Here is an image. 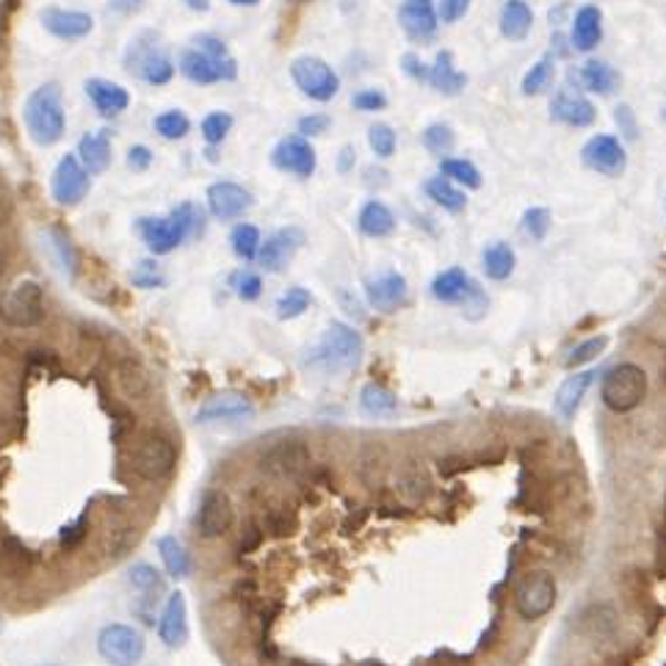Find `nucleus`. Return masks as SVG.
<instances>
[{"instance_id":"nucleus-1","label":"nucleus","mask_w":666,"mask_h":666,"mask_svg":"<svg viewBox=\"0 0 666 666\" xmlns=\"http://www.w3.org/2000/svg\"><path fill=\"white\" fill-rule=\"evenodd\" d=\"M22 119H26L28 136L39 147H53L56 141H61L67 128V117L64 95H61L59 83H44V87L33 89L28 95L26 106H22Z\"/></svg>"},{"instance_id":"nucleus-2","label":"nucleus","mask_w":666,"mask_h":666,"mask_svg":"<svg viewBox=\"0 0 666 666\" xmlns=\"http://www.w3.org/2000/svg\"><path fill=\"white\" fill-rule=\"evenodd\" d=\"M197 48H189L180 53V72L189 78L191 83H219V81H232L238 76L236 61L230 59L225 44L216 37H202L193 39Z\"/></svg>"},{"instance_id":"nucleus-3","label":"nucleus","mask_w":666,"mask_h":666,"mask_svg":"<svg viewBox=\"0 0 666 666\" xmlns=\"http://www.w3.org/2000/svg\"><path fill=\"white\" fill-rule=\"evenodd\" d=\"M125 70L150 87H163L172 81L175 64L156 31H141L130 39L125 50Z\"/></svg>"},{"instance_id":"nucleus-4","label":"nucleus","mask_w":666,"mask_h":666,"mask_svg":"<svg viewBox=\"0 0 666 666\" xmlns=\"http://www.w3.org/2000/svg\"><path fill=\"white\" fill-rule=\"evenodd\" d=\"M193 227H197V210L189 202L175 208L169 216H147V219H139L141 238H145L147 249L156 255H169L172 249H178L191 236Z\"/></svg>"},{"instance_id":"nucleus-5","label":"nucleus","mask_w":666,"mask_h":666,"mask_svg":"<svg viewBox=\"0 0 666 666\" xmlns=\"http://www.w3.org/2000/svg\"><path fill=\"white\" fill-rule=\"evenodd\" d=\"M647 396V374L634 362H623V366L612 368L603 379L600 398L612 412H634Z\"/></svg>"},{"instance_id":"nucleus-6","label":"nucleus","mask_w":666,"mask_h":666,"mask_svg":"<svg viewBox=\"0 0 666 666\" xmlns=\"http://www.w3.org/2000/svg\"><path fill=\"white\" fill-rule=\"evenodd\" d=\"M362 357V338L357 335V329H351L349 324H329L327 335H324L321 346H318L312 362L332 368V371H351L360 366Z\"/></svg>"},{"instance_id":"nucleus-7","label":"nucleus","mask_w":666,"mask_h":666,"mask_svg":"<svg viewBox=\"0 0 666 666\" xmlns=\"http://www.w3.org/2000/svg\"><path fill=\"white\" fill-rule=\"evenodd\" d=\"M130 463H133V470L145 478V481H161V478H167L175 470V465H178V451H175L169 437L158 435V431H147L133 446Z\"/></svg>"},{"instance_id":"nucleus-8","label":"nucleus","mask_w":666,"mask_h":666,"mask_svg":"<svg viewBox=\"0 0 666 666\" xmlns=\"http://www.w3.org/2000/svg\"><path fill=\"white\" fill-rule=\"evenodd\" d=\"M0 318L9 327L28 329L42 324L44 318V294L39 288V282L20 280L17 286H11L0 299Z\"/></svg>"},{"instance_id":"nucleus-9","label":"nucleus","mask_w":666,"mask_h":666,"mask_svg":"<svg viewBox=\"0 0 666 666\" xmlns=\"http://www.w3.org/2000/svg\"><path fill=\"white\" fill-rule=\"evenodd\" d=\"M97 653L111 666H139L145 658V636L133 625H106L97 636Z\"/></svg>"},{"instance_id":"nucleus-10","label":"nucleus","mask_w":666,"mask_h":666,"mask_svg":"<svg viewBox=\"0 0 666 666\" xmlns=\"http://www.w3.org/2000/svg\"><path fill=\"white\" fill-rule=\"evenodd\" d=\"M290 78L299 87V92L316 102H329L340 92V78L335 76L332 67L318 56H299L290 64Z\"/></svg>"},{"instance_id":"nucleus-11","label":"nucleus","mask_w":666,"mask_h":666,"mask_svg":"<svg viewBox=\"0 0 666 666\" xmlns=\"http://www.w3.org/2000/svg\"><path fill=\"white\" fill-rule=\"evenodd\" d=\"M556 606V580L554 575L537 570L517 584L515 589V608L523 619L534 623L543 619L550 608Z\"/></svg>"},{"instance_id":"nucleus-12","label":"nucleus","mask_w":666,"mask_h":666,"mask_svg":"<svg viewBox=\"0 0 666 666\" xmlns=\"http://www.w3.org/2000/svg\"><path fill=\"white\" fill-rule=\"evenodd\" d=\"M580 158H584V163L592 172L606 175V178H619L625 172V163H628L623 141L608 133L592 136L584 145V150H580Z\"/></svg>"},{"instance_id":"nucleus-13","label":"nucleus","mask_w":666,"mask_h":666,"mask_svg":"<svg viewBox=\"0 0 666 666\" xmlns=\"http://www.w3.org/2000/svg\"><path fill=\"white\" fill-rule=\"evenodd\" d=\"M89 189H92V178H89V172L83 169L81 158L78 156L61 158L59 167H56V172H53L56 202L72 208V205H78L83 197H87Z\"/></svg>"},{"instance_id":"nucleus-14","label":"nucleus","mask_w":666,"mask_h":666,"mask_svg":"<svg viewBox=\"0 0 666 666\" xmlns=\"http://www.w3.org/2000/svg\"><path fill=\"white\" fill-rule=\"evenodd\" d=\"M271 163H275L280 172L305 180L316 172V150H312V145L305 136H286V139L271 150Z\"/></svg>"},{"instance_id":"nucleus-15","label":"nucleus","mask_w":666,"mask_h":666,"mask_svg":"<svg viewBox=\"0 0 666 666\" xmlns=\"http://www.w3.org/2000/svg\"><path fill=\"white\" fill-rule=\"evenodd\" d=\"M431 296L437 301H446V305H474V301L478 307L487 305L481 290L470 280L468 271L463 269H448L437 275L435 282H431Z\"/></svg>"},{"instance_id":"nucleus-16","label":"nucleus","mask_w":666,"mask_h":666,"mask_svg":"<svg viewBox=\"0 0 666 666\" xmlns=\"http://www.w3.org/2000/svg\"><path fill=\"white\" fill-rule=\"evenodd\" d=\"M232 526V504L221 489H208L199 500V511H197V528L202 537L216 539L221 534L230 531Z\"/></svg>"},{"instance_id":"nucleus-17","label":"nucleus","mask_w":666,"mask_h":666,"mask_svg":"<svg viewBox=\"0 0 666 666\" xmlns=\"http://www.w3.org/2000/svg\"><path fill=\"white\" fill-rule=\"evenodd\" d=\"M398 22H401L409 39L429 42V39H435L437 26H440V14H437L431 0H404L401 9H398Z\"/></svg>"},{"instance_id":"nucleus-18","label":"nucleus","mask_w":666,"mask_h":666,"mask_svg":"<svg viewBox=\"0 0 666 666\" xmlns=\"http://www.w3.org/2000/svg\"><path fill=\"white\" fill-rule=\"evenodd\" d=\"M305 243V232L299 227H286V230L275 232L266 243H260L258 260L266 271L277 275L294 260V255L299 252V247Z\"/></svg>"},{"instance_id":"nucleus-19","label":"nucleus","mask_w":666,"mask_h":666,"mask_svg":"<svg viewBox=\"0 0 666 666\" xmlns=\"http://www.w3.org/2000/svg\"><path fill=\"white\" fill-rule=\"evenodd\" d=\"M208 208L216 219L232 221L252 208V193L243 189V186L221 180V183H213L208 189Z\"/></svg>"},{"instance_id":"nucleus-20","label":"nucleus","mask_w":666,"mask_h":666,"mask_svg":"<svg viewBox=\"0 0 666 666\" xmlns=\"http://www.w3.org/2000/svg\"><path fill=\"white\" fill-rule=\"evenodd\" d=\"M158 636L172 650H178V647L189 642V606H186L183 592L169 595L161 619H158Z\"/></svg>"},{"instance_id":"nucleus-21","label":"nucleus","mask_w":666,"mask_h":666,"mask_svg":"<svg viewBox=\"0 0 666 666\" xmlns=\"http://www.w3.org/2000/svg\"><path fill=\"white\" fill-rule=\"evenodd\" d=\"M366 294H368V301H371V305L381 312H396L398 307L407 305L409 299L407 280H404L398 271H385V275L368 280Z\"/></svg>"},{"instance_id":"nucleus-22","label":"nucleus","mask_w":666,"mask_h":666,"mask_svg":"<svg viewBox=\"0 0 666 666\" xmlns=\"http://www.w3.org/2000/svg\"><path fill=\"white\" fill-rule=\"evenodd\" d=\"M550 117L561 125H570V128H586V125L595 122L597 111L584 95L573 92V89H561L550 100Z\"/></svg>"},{"instance_id":"nucleus-23","label":"nucleus","mask_w":666,"mask_h":666,"mask_svg":"<svg viewBox=\"0 0 666 666\" xmlns=\"http://www.w3.org/2000/svg\"><path fill=\"white\" fill-rule=\"evenodd\" d=\"M39 20H42V26L59 39H81V37H87V33H92V28H95L92 14H83V11L56 9V6L42 9Z\"/></svg>"},{"instance_id":"nucleus-24","label":"nucleus","mask_w":666,"mask_h":666,"mask_svg":"<svg viewBox=\"0 0 666 666\" xmlns=\"http://www.w3.org/2000/svg\"><path fill=\"white\" fill-rule=\"evenodd\" d=\"M252 415L255 407L249 404V398L238 396V392H225L199 407L197 420L199 424H221V420H249Z\"/></svg>"},{"instance_id":"nucleus-25","label":"nucleus","mask_w":666,"mask_h":666,"mask_svg":"<svg viewBox=\"0 0 666 666\" xmlns=\"http://www.w3.org/2000/svg\"><path fill=\"white\" fill-rule=\"evenodd\" d=\"M310 465V451L301 443H280L264 457V470L282 478H296Z\"/></svg>"},{"instance_id":"nucleus-26","label":"nucleus","mask_w":666,"mask_h":666,"mask_svg":"<svg viewBox=\"0 0 666 666\" xmlns=\"http://www.w3.org/2000/svg\"><path fill=\"white\" fill-rule=\"evenodd\" d=\"M603 37V11L597 6H580L573 17L570 42L580 53H589L597 48Z\"/></svg>"},{"instance_id":"nucleus-27","label":"nucleus","mask_w":666,"mask_h":666,"mask_svg":"<svg viewBox=\"0 0 666 666\" xmlns=\"http://www.w3.org/2000/svg\"><path fill=\"white\" fill-rule=\"evenodd\" d=\"M87 95L102 117H117V113H122L130 106L128 89H122L119 83L102 81V78L87 81Z\"/></svg>"},{"instance_id":"nucleus-28","label":"nucleus","mask_w":666,"mask_h":666,"mask_svg":"<svg viewBox=\"0 0 666 666\" xmlns=\"http://www.w3.org/2000/svg\"><path fill=\"white\" fill-rule=\"evenodd\" d=\"M78 156H81L83 169L89 175H100L111 167V136L108 130H97V133L83 136L78 145Z\"/></svg>"},{"instance_id":"nucleus-29","label":"nucleus","mask_w":666,"mask_h":666,"mask_svg":"<svg viewBox=\"0 0 666 666\" xmlns=\"http://www.w3.org/2000/svg\"><path fill=\"white\" fill-rule=\"evenodd\" d=\"M534 26V11L526 0H506L504 9H500V33H504L509 42H520L531 33Z\"/></svg>"},{"instance_id":"nucleus-30","label":"nucleus","mask_w":666,"mask_h":666,"mask_svg":"<svg viewBox=\"0 0 666 666\" xmlns=\"http://www.w3.org/2000/svg\"><path fill=\"white\" fill-rule=\"evenodd\" d=\"M426 81L440 95H459L465 89V83H468V78L454 67V56L448 50H443V53H437L435 64L429 67V78Z\"/></svg>"},{"instance_id":"nucleus-31","label":"nucleus","mask_w":666,"mask_h":666,"mask_svg":"<svg viewBox=\"0 0 666 666\" xmlns=\"http://www.w3.org/2000/svg\"><path fill=\"white\" fill-rule=\"evenodd\" d=\"M578 81H580V87L586 89V92L600 95V97L614 95V89L619 87L617 70H614L612 64H606V61H595V59L586 61V64L580 67Z\"/></svg>"},{"instance_id":"nucleus-32","label":"nucleus","mask_w":666,"mask_h":666,"mask_svg":"<svg viewBox=\"0 0 666 666\" xmlns=\"http://www.w3.org/2000/svg\"><path fill=\"white\" fill-rule=\"evenodd\" d=\"M357 225H360V230L366 232L368 238H385L396 230V216H392V210L387 208L385 202L371 199V202L362 205Z\"/></svg>"},{"instance_id":"nucleus-33","label":"nucleus","mask_w":666,"mask_h":666,"mask_svg":"<svg viewBox=\"0 0 666 666\" xmlns=\"http://www.w3.org/2000/svg\"><path fill=\"white\" fill-rule=\"evenodd\" d=\"M592 379H595V374L586 371V374H575L565 381V385L559 387V392H556V412L561 415L565 420L575 418V412H578L580 407V398H584V392L589 390Z\"/></svg>"},{"instance_id":"nucleus-34","label":"nucleus","mask_w":666,"mask_h":666,"mask_svg":"<svg viewBox=\"0 0 666 666\" xmlns=\"http://www.w3.org/2000/svg\"><path fill=\"white\" fill-rule=\"evenodd\" d=\"M481 260H484V271H487L489 280H498V282L509 280L511 271H515V266H517L515 249L504 241L489 243V247L484 249Z\"/></svg>"},{"instance_id":"nucleus-35","label":"nucleus","mask_w":666,"mask_h":666,"mask_svg":"<svg viewBox=\"0 0 666 666\" xmlns=\"http://www.w3.org/2000/svg\"><path fill=\"white\" fill-rule=\"evenodd\" d=\"M580 628L589 639H612L617 630V614L612 606H592L580 617Z\"/></svg>"},{"instance_id":"nucleus-36","label":"nucleus","mask_w":666,"mask_h":666,"mask_svg":"<svg viewBox=\"0 0 666 666\" xmlns=\"http://www.w3.org/2000/svg\"><path fill=\"white\" fill-rule=\"evenodd\" d=\"M158 554H161L163 567H167V573L172 575V578H186V575L191 573L189 554H186L183 543H180L178 537H172V534L158 539Z\"/></svg>"},{"instance_id":"nucleus-37","label":"nucleus","mask_w":666,"mask_h":666,"mask_svg":"<svg viewBox=\"0 0 666 666\" xmlns=\"http://www.w3.org/2000/svg\"><path fill=\"white\" fill-rule=\"evenodd\" d=\"M426 193H429V199L435 205H440L443 210H451V213H459V210L465 208V191L459 189L457 183H451L448 178H431L429 183H426Z\"/></svg>"},{"instance_id":"nucleus-38","label":"nucleus","mask_w":666,"mask_h":666,"mask_svg":"<svg viewBox=\"0 0 666 666\" xmlns=\"http://www.w3.org/2000/svg\"><path fill=\"white\" fill-rule=\"evenodd\" d=\"M44 241H48L44 247H48L53 264L59 266V269L72 280V277H76V269H78V258H76V249H72L70 238L59 230H48L44 232Z\"/></svg>"},{"instance_id":"nucleus-39","label":"nucleus","mask_w":666,"mask_h":666,"mask_svg":"<svg viewBox=\"0 0 666 666\" xmlns=\"http://www.w3.org/2000/svg\"><path fill=\"white\" fill-rule=\"evenodd\" d=\"M360 407L362 412L374 415V418H385V415L396 412L398 398L381 385H366L360 392Z\"/></svg>"},{"instance_id":"nucleus-40","label":"nucleus","mask_w":666,"mask_h":666,"mask_svg":"<svg viewBox=\"0 0 666 666\" xmlns=\"http://www.w3.org/2000/svg\"><path fill=\"white\" fill-rule=\"evenodd\" d=\"M130 586H133L136 595L141 597V600H156V595H161L163 592V578L161 573L156 570L152 565H136L130 567Z\"/></svg>"},{"instance_id":"nucleus-41","label":"nucleus","mask_w":666,"mask_h":666,"mask_svg":"<svg viewBox=\"0 0 666 666\" xmlns=\"http://www.w3.org/2000/svg\"><path fill=\"white\" fill-rule=\"evenodd\" d=\"M440 175L451 180V183L465 186V189H478V186H481V175H478V169L470 161H465V158H443Z\"/></svg>"},{"instance_id":"nucleus-42","label":"nucleus","mask_w":666,"mask_h":666,"mask_svg":"<svg viewBox=\"0 0 666 666\" xmlns=\"http://www.w3.org/2000/svg\"><path fill=\"white\" fill-rule=\"evenodd\" d=\"M232 252L241 260H255L260 252V230L255 225H238L230 236Z\"/></svg>"},{"instance_id":"nucleus-43","label":"nucleus","mask_w":666,"mask_h":666,"mask_svg":"<svg viewBox=\"0 0 666 666\" xmlns=\"http://www.w3.org/2000/svg\"><path fill=\"white\" fill-rule=\"evenodd\" d=\"M554 70H556V64L550 56L539 59L537 64L526 72V78H523V95L545 92V89L550 87V81H554Z\"/></svg>"},{"instance_id":"nucleus-44","label":"nucleus","mask_w":666,"mask_h":666,"mask_svg":"<svg viewBox=\"0 0 666 666\" xmlns=\"http://www.w3.org/2000/svg\"><path fill=\"white\" fill-rule=\"evenodd\" d=\"M152 125H156L158 133H161L163 139H169V141L183 139V136L189 133V128H191L189 117H186L183 111H163V113H158L156 122H152Z\"/></svg>"},{"instance_id":"nucleus-45","label":"nucleus","mask_w":666,"mask_h":666,"mask_svg":"<svg viewBox=\"0 0 666 666\" xmlns=\"http://www.w3.org/2000/svg\"><path fill=\"white\" fill-rule=\"evenodd\" d=\"M310 294L305 288H288L286 294L277 299V318L288 321V318H299L301 312L310 307Z\"/></svg>"},{"instance_id":"nucleus-46","label":"nucleus","mask_w":666,"mask_h":666,"mask_svg":"<svg viewBox=\"0 0 666 666\" xmlns=\"http://www.w3.org/2000/svg\"><path fill=\"white\" fill-rule=\"evenodd\" d=\"M424 147L435 156H448L454 150V130L448 125L435 122L424 130Z\"/></svg>"},{"instance_id":"nucleus-47","label":"nucleus","mask_w":666,"mask_h":666,"mask_svg":"<svg viewBox=\"0 0 666 666\" xmlns=\"http://www.w3.org/2000/svg\"><path fill=\"white\" fill-rule=\"evenodd\" d=\"M368 145H371V150L377 152V158H390V156H396L398 139H396V133H392L390 125L377 122L368 128Z\"/></svg>"},{"instance_id":"nucleus-48","label":"nucleus","mask_w":666,"mask_h":666,"mask_svg":"<svg viewBox=\"0 0 666 666\" xmlns=\"http://www.w3.org/2000/svg\"><path fill=\"white\" fill-rule=\"evenodd\" d=\"M608 346V338L606 335H600V338H589L584 340V344H578L575 349L570 351V357L565 360L567 368H578V366H586V362L595 360L597 355H603Z\"/></svg>"},{"instance_id":"nucleus-49","label":"nucleus","mask_w":666,"mask_h":666,"mask_svg":"<svg viewBox=\"0 0 666 666\" xmlns=\"http://www.w3.org/2000/svg\"><path fill=\"white\" fill-rule=\"evenodd\" d=\"M230 128H232V117L225 111H213L202 119V136L208 145H221L225 136L230 133Z\"/></svg>"},{"instance_id":"nucleus-50","label":"nucleus","mask_w":666,"mask_h":666,"mask_svg":"<svg viewBox=\"0 0 666 666\" xmlns=\"http://www.w3.org/2000/svg\"><path fill=\"white\" fill-rule=\"evenodd\" d=\"M523 230L534 238V241H543L550 230V210L548 208H531L523 216Z\"/></svg>"},{"instance_id":"nucleus-51","label":"nucleus","mask_w":666,"mask_h":666,"mask_svg":"<svg viewBox=\"0 0 666 666\" xmlns=\"http://www.w3.org/2000/svg\"><path fill=\"white\" fill-rule=\"evenodd\" d=\"M133 286L139 288H161L163 286V275L158 269V264L152 260H141L133 271Z\"/></svg>"},{"instance_id":"nucleus-52","label":"nucleus","mask_w":666,"mask_h":666,"mask_svg":"<svg viewBox=\"0 0 666 666\" xmlns=\"http://www.w3.org/2000/svg\"><path fill=\"white\" fill-rule=\"evenodd\" d=\"M351 106H355L357 111L374 113V111H381V108L387 106V97H385V92H379V89H360V92L351 97Z\"/></svg>"},{"instance_id":"nucleus-53","label":"nucleus","mask_w":666,"mask_h":666,"mask_svg":"<svg viewBox=\"0 0 666 666\" xmlns=\"http://www.w3.org/2000/svg\"><path fill=\"white\" fill-rule=\"evenodd\" d=\"M260 290H264V280H260L255 271H241V275L236 277V294L238 299L243 301H255L260 296Z\"/></svg>"},{"instance_id":"nucleus-54","label":"nucleus","mask_w":666,"mask_h":666,"mask_svg":"<svg viewBox=\"0 0 666 666\" xmlns=\"http://www.w3.org/2000/svg\"><path fill=\"white\" fill-rule=\"evenodd\" d=\"M470 9V0H440V9H437V14H440L443 22H459L465 14H468Z\"/></svg>"},{"instance_id":"nucleus-55","label":"nucleus","mask_w":666,"mask_h":666,"mask_svg":"<svg viewBox=\"0 0 666 666\" xmlns=\"http://www.w3.org/2000/svg\"><path fill=\"white\" fill-rule=\"evenodd\" d=\"M614 122L619 125V133H623L625 139H636V136H639V128H636L634 111H630L628 106H617V108H614Z\"/></svg>"},{"instance_id":"nucleus-56","label":"nucleus","mask_w":666,"mask_h":666,"mask_svg":"<svg viewBox=\"0 0 666 666\" xmlns=\"http://www.w3.org/2000/svg\"><path fill=\"white\" fill-rule=\"evenodd\" d=\"M329 128V117L327 113H310V117L299 119V133L305 136H321L324 130Z\"/></svg>"},{"instance_id":"nucleus-57","label":"nucleus","mask_w":666,"mask_h":666,"mask_svg":"<svg viewBox=\"0 0 666 666\" xmlns=\"http://www.w3.org/2000/svg\"><path fill=\"white\" fill-rule=\"evenodd\" d=\"M150 163H152V152L147 150L145 145L130 147V152H128V167L133 169V172H145V169L150 167Z\"/></svg>"},{"instance_id":"nucleus-58","label":"nucleus","mask_w":666,"mask_h":666,"mask_svg":"<svg viewBox=\"0 0 666 666\" xmlns=\"http://www.w3.org/2000/svg\"><path fill=\"white\" fill-rule=\"evenodd\" d=\"M401 67H404V72H407V76L412 78V81H426V78H429V70H426V64L415 53L404 56Z\"/></svg>"},{"instance_id":"nucleus-59","label":"nucleus","mask_w":666,"mask_h":666,"mask_svg":"<svg viewBox=\"0 0 666 666\" xmlns=\"http://www.w3.org/2000/svg\"><path fill=\"white\" fill-rule=\"evenodd\" d=\"M145 6V0H108V9L119 11V14H133Z\"/></svg>"},{"instance_id":"nucleus-60","label":"nucleus","mask_w":666,"mask_h":666,"mask_svg":"<svg viewBox=\"0 0 666 666\" xmlns=\"http://www.w3.org/2000/svg\"><path fill=\"white\" fill-rule=\"evenodd\" d=\"M351 163H355V150H351V147H344V152H340L338 169H340V172H349Z\"/></svg>"},{"instance_id":"nucleus-61","label":"nucleus","mask_w":666,"mask_h":666,"mask_svg":"<svg viewBox=\"0 0 666 666\" xmlns=\"http://www.w3.org/2000/svg\"><path fill=\"white\" fill-rule=\"evenodd\" d=\"M232 6H258L260 0H230Z\"/></svg>"},{"instance_id":"nucleus-62","label":"nucleus","mask_w":666,"mask_h":666,"mask_svg":"<svg viewBox=\"0 0 666 666\" xmlns=\"http://www.w3.org/2000/svg\"><path fill=\"white\" fill-rule=\"evenodd\" d=\"M0 277H3V258H0Z\"/></svg>"},{"instance_id":"nucleus-63","label":"nucleus","mask_w":666,"mask_h":666,"mask_svg":"<svg viewBox=\"0 0 666 666\" xmlns=\"http://www.w3.org/2000/svg\"><path fill=\"white\" fill-rule=\"evenodd\" d=\"M664 119H666V108H664Z\"/></svg>"}]
</instances>
